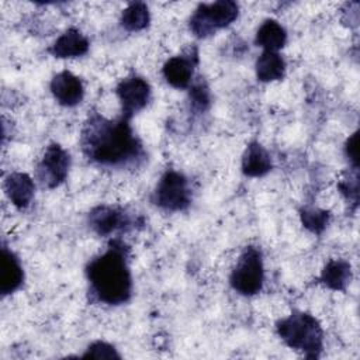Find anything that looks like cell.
<instances>
[{
  "instance_id": "24",
  "label": "cell",
  "mask_w": 360,
  "mask_h": 360,
  "mask_svg": "<svg viewBox=\"0 0 360 360\" xmlns=\"http://www.w3.org/2000/svg\"><path fill=\"white\" fill-rule=\"evenodd\" d=\"M346 155L353 165L354 169L359 166V158H357V132H354L346 142Z\"/></svg>"
},
{
  "instance_id": "10",
  "label": "cell",
  "mask_w": 360,
  "mask_h": 360,
  "mask_svg": "<svg viewBox=\"0 0 360 360\" xmlns=\"http://www.w3.org/2000/svg\"><path fill=\"white\" fill-rule=\"evenodd\" d=\"M51 91L59 104L73 107L83 98L84 90L80 79L73 73L63 70L51 80Z\"/></svg>"
},
{
  "instance_id": "23",
  "label": "cell",
  "mask_w": 360,
  "mask_h": 360,
  "mask_svg": "<svg viewBox=\"0 0 360 360\" xmlns=\"http://www.w3.org/2000/svg\"><path fill=\"white\" fill-rule=\"evenodd\" d=\"M339 188L342 190V193L347 197V200L353 201L354 204H357V195H359V181H357V174L352 179V180H345L339 184Z\"/></svg>"
},
{
  "instance_id": "4",
  "label": "cell",
  "mask_w": 360,
  "mask_h": 360,
  "mask_svg": "<svg viewBox=\"0 0 360 360\" xmlns=\"http://www.w3.org/2000/svg\"><path fill=\"white\" fill-rule=\"evenodd\" d=\"M238 4L231 0L200 4L190 18V30L197 37L205 38L217 30L229 25L238 17Z\"/></svg>"
},
{
  "instance_id": "8",
  "label": "cell",
  "mask_w": 360,
  "mask_h": 360,
  "mask_svg": "<svg viewBox=\"0 0 360 360\" xmlns=\"http://www.w3.org/2000/svg\"><path fill=\"white\" fill-rule=\"evenodd\" d=\"M117 94L121 101L122 115L129 118L141 111L149 101L150 87L149 83L139 76H129L120 82Z\"/></svg>"
},
{
  "instance_id": "18",
  "label": "cell",
  "mask_w": 360,
  "mask_h": 360,
  "mask_svg": "<svg viewBox=\"0 0 360 360\" xmlns=\"http://www.w3.org/2000/svg\"><path fill=\"white\" fill-rule=\"evenodd\" d=\"M284 59L273 51H264L256 60V76L262 82L278 80L284 76Z\"/></svg>"
},
{
  "instance_id": "9",
  "label": "cell",
  "mask_w": 360,
  "mask_h": 360,
  "mask_svg": "<svg viewBox=\"0 0 360 360\" xmlns=\"http://www.w3.org/2000/svg\"><path fill=\"white\" fill-rule=\"evenodd\" d=\"M89 224L96 233H98L100 236H107L117 231L125 229L131 224V219L120 208L100 205L90 212Z\"/></svg>"
},
{
  "instance_id": "3",
  "label": "cell",
  "mask_w": 360,
  "mask_h": 360,
  "mask_svg": "<svg viewBox=\"0 0 360 360\" xmlns=\"http://www.w3.org/2000/svg\"><path fill=\"white\" fill-rule=\"evenodd\" d=\"M278 336L295 350L305 353L308 359H315L322 350L323 332L318 321L307 312H292L276 325Z\"/></svg>"
},
{
  "instance_id": "22",
  "label": "cell",
  "mask_w": 360,
  "mask_h": 360,
  "mask_svg": "<svg viewBox=\"0 0 360 360\" xmlns=\"http://www.w3.org/2000/svg\"><path fill=\"white\" fill-rule=\"evenodd\" d=\"M190 97H191L193 107L197 108L198 111H204L210 105V91H208V87L204 83H201V82L191 87Z\"/></svg>"
},
{
  "instance_id": "5",
  "label": "cell",
  "mask_w": 360,
  "mask_h": 360,
  "mask_svg": "<svg viewBox=\"0 0 360 360\" xmlns=\"http://www.w3.org/2000/svg\"><path fill=\"white\" fill-rule=\"evenodd\" d=\"M264 278L262 253L253 246L245 248L231 273L229 283L242 295H253L262 290Z\"/></svg>"
},
{
  "instance_id": "6",
  "label": "cell",
  "mask_w": 360,
  "mask_h": 360,
  "mask_svg": "<svg viewBox=\"0 0 360 360\" xmlns=\"http://www.w3.org/2000/svg\"><path fill=\"white\" fill-rule=\"evenodd\" d=\"M190 200L188 180L176 170H167L153 191V202L167 211H181L188 207Z\"/></svg>"
},
{
  "instance_id": "1",
  "label": "cell",
  "mask_w": 360,
  "mask_h": 360,
  "mask_svg": "<svg viewBox=\"0 0 360 360\" xmlns=\"http://www.w3.org/2000/svg\"><path fill=\"white\" fill-rule=\"evenodd\" d=\"M82 149L90 162L110 167H124L143 158V148L135 136L129 118L107 120L91 114L82 129Z\"/></svg>"
},
{
  "instance_id": "16",
  "label": "cell",
  "mask_w": 360,
  "mask_h": 360,
  "mask_svg": "<svg viewBox=\"0 0 360 360\" xmlns=\"http://www.w3.org/2000/svg\"><path fill=\"white\" fill-rule=\"evenodd\" d=\"M287 41L285 30L276 20H266L256 32V44L264 51L277 52Z\"/></svg>"
},
{
  "instance_id": "13",
  "label": "cell",
  "mask_w": 360,
  "mask_h": 360,
  "mask_svg": "<svg viewBox=\"0 0 360 360\" xmlns=\"http://www.w3.org/2000/svg\"><path fill=\"white\" fill-rule=\"evenodd\" d=\"M24 280L22 267L17 256L7 248H1L0 259V292L3 295L14 292Z\"/></svg>"
},
{
  "instance_id": "12",
  "label": "cell",
  "mask_w": 360,
  "mask_h": 360,
  "mask_svg": "<svg viewBox=\"0 0 360 360\" xmlns=\"http://www.w3.org/2000/svg\"><path fill=\"white\" fill-rule=\"evenodd\" d=\"M34 181L25 173H10L4 180V191L10 201L20 210L30 205L34 198Z\"/></svg>"
},
{
  "instance_id": "7",
  "label": "cell",
  "mask_w": 360,
  "mask_h": 360,
  "mask_svg": "<svg viewBox=\"0 0 360 360\" xmlns=\"http://www.w3.org/2000/svg\"><path fill=\"white\" fill-rule=\"evenodd\" d=\"M69 166H70L69 153L58 143L49 145L37 170L41 184L48 188L58 187L66 179Z\"/></svg>"
},
{
  "instance_id": "2",
  "label": "cell",
  "mask_w": 360,
  "mask_h": 360,
  "mask_svg": "<svg viewBox=\"0 0 360 360\" xmlns=\"http://www.w3.org/2000/svg\"><path fill=\"white\" fill-rule=\"evenodd\" d=\"M86 276L90 291L98 301L110 305L127 302L132 292V280L125 245L112 240L104 253L90 260Z\"/></svg>"
},
{
  "instance_id": "14",
  "label": "cell",
  "mask_w": 360,
  "mask_h": 360,
  "mask_svg": "<svg viewBox=\"0 0 360 360\" xmlns=\"http://www.w3.org/2000/svg\"><path fill=\"white\" fill-rule=\"evenodd\" d=\"M89 39L76 28L65 31L49 49L55 58H76L89 51Z\"/></svg>"
},
{
  "instance_id": "17",
  "label": "cell",
  "mask_w": 360,
  "mask_h": 360,
  "mask_svg": "<svg viewBox=\"0 0 360 360\" xmlns=\"http://www.w3.org/2000/svg\"><path fill=\"white\" fill-rule=\"evenodd\" d=\"M352 278L350 264L345 260H330L321 273V281L336 291H343Z\"/></svg>"
},
{
  "instance_id": "21",
  "label": "cell",
  "mask_w": 360,
  "mask_h": 360,
  "mask_svg": "<svg viewBox=\"0 0 360 360\" xmlns=\"http://www.w3.org/2000/svg\"><path fill=\"white\" fill-rule=\"evenodd\" d=\"M83 357H94V359H120L117 350L105 343V342H94L89 346Z\"/></svg>"
},
{
  "instance_id": "11",
  "label": "cell",
  "mask_w": 360,
  "mask_h": 360,
  "mask_svg": "<svg viewBox=\"0 0 360 360\" xmlns=\"http://www.w3.org/2000/svg\"><path fill=\"white\" fill-rule=\"evenodd\" d=\"M197 63V51L188 56H173L163 66L166 82L176 89L188 87L193 77V68Z\"/></svg>"
},
{
  "instance_id": "20",
  "label": "cell",
  "mask_w": 360,
  "mask_h": 360,
  "mask_svg": "<svg viewBox=\"0 0 360 360\" xmlns=\"http://www.w3.org/2000/svg\"><path fill=\"white\" fill-rule=\"evenodd\" d=\"M301 221L307 229L314 233H321L329 221V212L316 208H304L301 211Z\"/></svg>"
},
{
  "instance_id": "15",
  "label": "cell",
  "mask_w": 360,
  "mask_h": 360,
  "mask_svg": "<svg viewBox=\"0 0 360 360\" xmlns=\"http://www.w3.org/2000/svg\"><path fill=\"white\" fill-rule=\"evenodd\" d=\"M270 169L271 159L267 150L259 142L249 143L242 158V172L249 177H260Z\"/></svg>"
},
{
  "instance_id": "19",
  "label": "cell",
  "mask_w": 360,
  "mask_h": 360,
  "mask_svg": "<svg viewBox=\"0 0 360 360\" xmlns=\"http://www.w3.org/2000/svg\"><path fill=\"white\" fill-rule=\"evenodd\" d=\"M149 10L145 3L136 1L128 4L121 14V25L127 31H141L149 25Z\"/></svg>"
}]
</instances>
